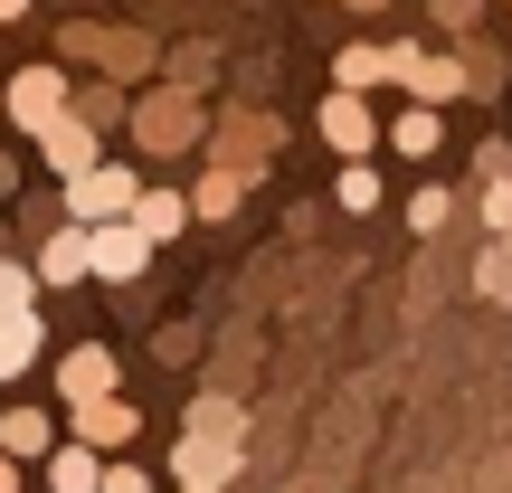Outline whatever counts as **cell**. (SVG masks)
<instances>
[{
  "label": "cell",
  "instance_id": "4fadbf2b",
  "mask_svg": "<svg viewBox=\"0 0 512 493\" xmlns=\"http://www.w3.org/2000/svg\"><path fill=\"white\" fill-rule=\"evenodd\" d=\"M143 133H152V143H181V133H190V105H181V95H162V105L143 114Z\"/></svg>",
  "mask_w": 512,
  "mask_h": 493
},
{
  "label": "cell",
  "instance_id": "30bf717a",
  "mask_svg": "<svg viewBox=\"0 0 512 493\" xmlns=\"http://www.w3.org/2000/svg\"><path fill=\"white\" fill-rule=\"evenodd\" d=\"M181 219H190V209L171 200V190H133V228H143V238H171Z\"/></svg>",
  "mask_w": 512,
  "mask_h": 493
},
{
  "label": "cell",
  "instance_id": "277c9868",
  "mask_svg": "<svg viewBox=\"0 0 512 493\" xmlns=\"http://www.w3.org/2000/svg\"><path fill=\"white\" fill-rule=\"evenodd\" d=\"M76 437L105 456V446H124V437H133V408L114 399V389H105V399H76Z\"/></svg>",
  "mask_w": 512,
  "mask_h": 493
},
{
  "label": "cell",
  "instance_id": "ffe728a7",
  "mask_svg": "<svg viewBox=\"0 0 512 493\" xmlns=\"http://www.w3.org/2000/svg\"><path fill=\"white\" fill-rule=\"evenodd\" d=\"M0 493H19V465H10V456H0Z\"/></svg>",
  "mask_w": 512,
  "mask_h": 493
},
{
  "label": "cell",
  "instance_id": "7402d4cb",
  "mask_svg": "<svg viewBox=\"0 0 512 493\" xmlns=\"http://www.w3.org/2000/svg\"><path fill=\"white\" fill-rule=\"evenodd\" d=\"M181 493H228V484H181Z\"/></svg>",
  "mask_w": 512,
  "mask_h": 493
},
{
  "label": "cell",
  "instance_id": "9a60e30c",
  "mask_svg": "<svg viewBox=\"0 0 512 493\" xmlns=\"http://www.w3.org/2000/svg\"><path fill=\"white\" fill-rule=\"evenodd\" d=\"M475 285L494 294V304H512V247H484V266H475Z\"/></svg>",
  "mask_w": 512,
  "mask_h": 493
},
{
  "label": "cell",
  "instance_id": "8992f818",
  "mask_svg": "<svg viewBox=\"0 0 512 493\" xmlns=\"http://www.w3.org/2000/svg\"><path fill=\"white\" fill-rule=\"evenodd\" d=\"M48 446H57V437H48L38 408H0V456H10V465H19V456H48Z\"/></svg>",
  "mask_w": 512,
  "mask_h": 493
},
{
  "label": "cell",
  "instance_id": "44dd1931",
  "mask_svg": "<svg viewBox=\"0 0 512 493\" xmlns=\"http://www.w3.org/2000/svg\"><path fill=\"white\" fill-rule=\"evenodd\" d=\"M19 10H29V0H0V19H19Z\"/></svg>",
  "mask_w": 512,
  "mask_h": 493
},
{
  "label": "cell",
  "instance_id": "7a4b0ae2",
  "mask_svg": "<svg viewBox=\"0 0 512 493\" xmlns=\"http://www.w3.org/2000/svg\"><path fill=\"white\" fill-rule=\"evenodd\" d=\"M143 256H152V238H143L133 219L86 228V266H95V275H114V285H124V275H143Z\"/></svg>",
  "mask_w": 512,
  "mask_h": 493
},
{
  "label": "cell",
  "instance_id": "52a82bcc",
  "mask_svg": "<svg viewBox=\"0 0 512 493\" xmlns=\"http://www.w3.org/2000/svg\"><path fill=\"white\" fill-rule=\"evenodd\" d=\"M38 275H48V285H76V275H86V228H76V219L38 247Z\"/></svg>",
  "mask_w": 512,
  "mask_h": 493
},
{
  "label": "cell",
  "instance_id": "e0dca14e",
  "mask_svg": "<svg viewBox=\"0 0 512 493\" xmlns=\"http://www.w3.org/2000/svg\"><path fill=\"white\" fill-rule=\"evenodd\" d=\"M370 200H380V171L351 162V171H342V209H370Z\"/></svg>",
  "mask_w": 512,
  "mask_h": 493
},
{
  "label": "cell",
  "instance_id": "9c48e42d",
  "mask_svg": "<svg viewBox=\"0 0 512 493\" xmlns=\"http://www.w3.org/2000/svg\"><path fill=\"white\" fill-rule=\"evenodd\" d=\"M57 95H67V86H57L48 67H29V76L10 86V114H19V124H48V114H57Z\"/></svg>",
  "mask_w": 512,
  "mask_h": 493
},
{
  "label": "cell",
  "instance_id": "8fae6325",
  "mask_svg": "<svg viewBox=\"0 0 512 493\" xmlns=\"http://www.w3.org/2000/svg\"><path fill=\"white\" fill-rule=\"evenodd\" d=\"M29 361H38V313L29 323H0V380H19Z\"/></svg>",
  "mask_w": 512,
  "mask_h": 493
},
{
  "label": "cell",
  "instance_id": "7c38bea8",
  "mask_svg": "<svg viewBox=\"0 0 512 493\" xmlns=\"http://www.w3.org/2000/svg\"><path fill=\"white\" fill-rule=\"evenodd\" d=\"M29 294H38L29 266H0V323H29Z\"/></svg>",
  "mask_w": 512,
  "mask_h": 493
},
{
  "label": "cell",
  "instance_id": "3957f363",
  "mask_svg": "<svg viewBox=\"0 0 512 493\" xmlns=\"http://www.w3.org/2000/svg\"><path fill=\"white\" fill-rule=\"evenodd\" d=\"M95 484H105V456H95L86 437L48 446V493H95Z\"/></svg>",
  "mask_w": 512,
  "mask_h": 493
},
{
  "label": "cell",
  "instance_id": "6da1fadb",
  "mask_svg": "<svg viewBox=\"0 0 512 493\" xmlns=\"http://www.w3.org/2000/svg\"><path fill=\"white\" fill-rule=\"evenodd\" d=\"M133 209V171H114V162H86L67 181V219L76 228H105V219H124Z\"/></svg>",
  "mask_w": 512,
  "mask_h": 493
},
{
  "label": "cell",
  "instance_id": "5b68a950",
  "mask_svg": "<svg viewBox=\"0 0 512 493\" xmlns=\"http://www.w3.org/2000/svg\"><path fill=\"white\" fill-rule=\"evenodd\" d=\"M57 389H67V399H105L114 389V351H67V361H57Z\"/></svg>",
  "mask_w": 512,
  "mask_h": 493
},
{
  "label": "cell",
  "instance_id": "5bb4252c",
  "mask_svg": "<svg viewBox=\"0 0 512 493\" xmlns=\"http://www.w3.org/2000/svg\"><path fill=\"white\" fill-rule=\"evenodd\" d=\"M323 133H332L342 152H361V143H370V114H361V105H332V114H323Z\"/></svg>",
  "mask_w": 512,
  "mask_h": 493
},
{
  "label": "cell",
  "instance_id": "ba28073f",
  "mask_svg": "<svg viewBox=\"0 0 512 493\" xmlns=\"http://www.w3.org/2000/svg\"><path fill=\"white\" fill-rule=\"evenodd\" d=\"M38 133H48V162L67 171V181H76V171L95 162V133H86V124H67V114H48V124H38Z\"/></svg>",
  "mask_w": 512,
  "mask_h": 493
},
{
  "label": "cell",
  "instance_id": "2e32d148",
  "mask_svg": "<svg viewBox=\"0 0 512 493\" xmlns=\"http://www.w3.org/2000/svg\"><path fill=\"white\" fill-rule=\"evenodd\" d=\"M389 143H399V152H437V114H399Z\"/></svg>",
  "mask_w": 512,
  "mask_h": 493
},
{
  "label": "cell",
  "instance_id": "ac0fdd59",
  "mask_svg": "<svg viewBox=\"0 0 512 493\" xmlns=\"http://www.w3.org/2000/svg\"><path fill=\"white\" fill-rule=\"evenodd\" d=\"M200 209H209V219H219V209H238V181H228V171H209V181H200Z\"/></svg>",
  "mask_w": 512,
  "mask_h": 493
},
{
  "label": "cell",
  "instance_id": "d6986e66",
  "mask_svg": "<svg viewBox=\"0 0 512 493\" xmlns=\"http://www.w3.org/2000/svg\"><path fill=\"white\" fill-rule=\"evenodd\" d=\"M95 493H152V475H143V465H105V484H95Z\"/></svg>",
  "mask_w": 512,
  "mask_h": 493
}]
</instances>
